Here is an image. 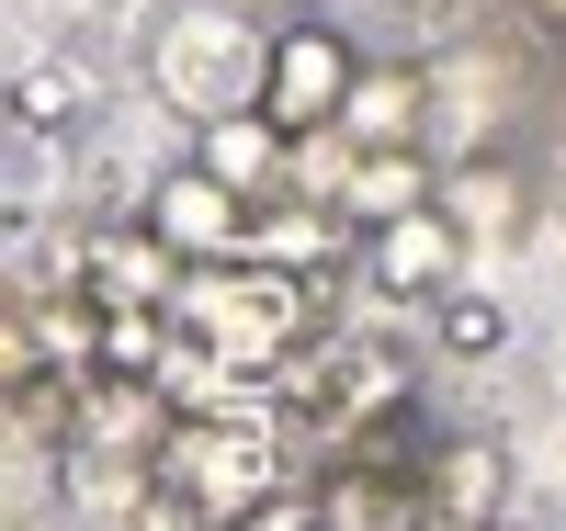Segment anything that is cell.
<instances>
[{
    "instance_id": "2",
    "label": "cell",
    "mask_w": 566,
    "mask_h": 531,
    "mask_svg": "<svg viewBox=\"0 0 566 531\" xmlns=\"http://www.w3.org/2000/svg\"><path fill=\"white\" fill-rule=\"evenodd\" d=\"M261 57H272V45H239V34H227V23H170L159 34V91H170V103L181 114H227V103H261Z\"/></svg>"
},
{
    "instance_id": "17",
    "label": "cell",
    "mask_w": 566,
    "mask_h": 531,
    "mask_svg": "<svg viewBox=\"0 0 566 531\" xmlns=\"http://www.w3.org/2000/svg\"><path fill=\"white\" fill-rule=\"evenodd\" d=\"M227 531H328V509H317L306 487H272V498H250V509L227 520Z\"/></svg>"
},
{
    "instance_id": "12",
    "label": "cell",
    "mask_w": 566,
    "mask_h": 531,
    "mask_svg": "<svg viewBox=\"0 0 566 531\" xmlns=\"http://www.w3.org/2000/svg\"><path fill=\"white\" fill-rule=\"evenodd\" d=\"M12 442H23V453H69V442H80V396H69L57 362L12 384Z\"/></svg>"
},
{
    "instance_id": "3",
    "label": "cell",
    "mask_w": 566,
    "mask_h": 531,
    "mask_svg": "<svg viewBox=\"0 0 566 531\" xmlns=\"http://www.w3.org/2000/svg\"><path fill=\"white\" fill-rule=\"evenodd\" d=\"M148 237L181 249V261H227V249L250 237V192H227L205 159H193V170H159V181H148Z\"/></svg>"
},
{
    "instance_id": "5",
    "label": "cell",
    "mask_w": 566,
    "mask_h": 531,
    "mask_svg": "<svg viewBox=\"0 0 566 531\" xmlns=\"http://www.w3.org/2000/svg\"><path fill=\"white\" fill-rule=\"evenodd\" d=\"M464 249H476V237L453 226V204H419V215H397V226H374V283H386V295H453V272H464Z\"/></svg>"
},
{
    "instance_id": "14",
    "label": "cell",
    "mask_w": 566,
    "mask_h": 531,
    "mask_svg": "<svg viewBox=\"0 0 566 531\" xmlns=\"http://www.w3.org/2000/svg\"><path fill=\"white\" fill-rule=\"evenodd\" d=\"M431 328H442V351H453V362H488V351L510 340V317H499V295H464V283H453V295L431 306Z\"/></svg>"
},
{
    "instance_id": "13",
    "label": "cell",
    "mask_w": 566,
    "mask_h": 531,
    "mask_svg": "<svg viewBox=\"0 0 566 531\" xmlns=\"http://www.w3.org/2000/svg\"><path fill=\"white\" fill-rule=\"evenodd\" d=\"M159 362H170V328H159V306H103V373H125V384H159Z\"/></svg>"
},
{
    "instance_id": "19",
    "label": "cell",
    "mask_w": 566,
    "mask_h": 531,
    "mask_svg": "<svg viewBox=\"0 0 566 531\" xmlns=\"http://www.w3.org/2000/svg\"><path fill=\"white\" fill-rule=\"evenodd\" d=\"M283 12H295V23H306V0H283Z\"/></svg>"
},
{
    "instance_id": "7",
    "label": "cell",
    "mask_w": 566,
    "mask_h": 531,
    "mask_svg": "<svg viewBox=\"0 0 566 531\" xmlns=\"http://www.w3.org/2000/svg\"><path fill=\"white\" fill-rule=\"evenodd\" d=\"M419 125H431V68H408V57L374 68V57H363L352 103H340V136H352L363 159H386V148H419Z\"/></svg>"
},
{
    "instance_id": "1",
    "label": "cell",
    "mask_w": 566,
    "mask_h": 531,
    "mask_svg": "<svg viewBox=\"0 0 566 531\" xmlns=\"http://www.w3.org/2000/svg\"><path fill=\"white\" fill-rule=\"evenodd\" d=\"M352 79H363L352 34H328V23H283L272 57H261V114H272L283 136H328V125H340V103H352Z\"/></svg>"
},
{
    "instance_id": "21",
    "label": "cell",
    "mask_w": 566,
    "mask_h": 531,
    "mask_svg": "<svg viewBox=\"0 0 566 531\" xmlns=\"http://www.w3.org/2000/svg\"><path fill=\"white\" fill-rule=\"evenodd\" d=\"M499 531H510V520H499Z\"/></svg>"
},
{
    "instance_id": "18",
    "label": "cell",
    "mask_w": 566,
    "mask_h": 531,
    "mask_svg": "<svg viewBox=\"0 0 566 531\" xmlns=\"http://www.w3.org/2000/svg\"><path fill=\"white\" fill-rule=\"evenodd\" d=\"M533 23H544V34H566V0H533Z\"/></svg>"
},
{
    "instance_id": "9",
    "label": "cell",
    "mask_w": 566,
    "mask_h": 531,
    "mask_svg": "<svg viewBox=\"0 0 566 531\" xmlns=\"http://www.w3.org/2000/svg\"><path fill=\"white\" fill-rule=\"evenodd\" d=\"M419 204H442V170L419 159V148L363 159V170H352V192H340V215H352V226H397V215H419Z\"/></svg>"
},
{
    "instance_id": "16",
    "label": "cell",
    "mask_w": 566,
    "mask_h": 531,
    "mask_svg": "<svg viewBox=\"0 0 566 531\" xmlns=\"http://www.w3.org/2000/svg\"><path fill=\"white\" fill-rule=\"evenodd\" d=\"M317 509H328V531H386V520H397V498L374 487V475H340V487H317Z\"/></svg>"
},
{
    "instance_id": "15",
    "label": "cell",
    "mask_w": 566,
    "mask_h": 531,
    "mask_svg": "<svg viewBox=\"0 0 566 531\" xmlns=\"http://www.w3.org/2000/svg\"><path fill=\"white\" fill-rule=\"evenodd\" d=\"M442 204H453L464 237H476V226H510V215H522V181H510V170H476V181H442Z\"/></svg>"
},
{
    "instance_id": "8",
    "label": "cell",
    "mask_w": 566,
    "mask_h": 531,
    "mask_svg": "<svg viewBox=\"0 0 566 531\" xmlns=\"http://www.w3.org/2000/svg\"><path fill=\"white\" fill-rule=\"evenodd\" d=\"M205 170H216L227 192H250V204H261L272 181H295V136H283L261 103H250V114H216V125H205Z\"/></svg>"
},
{
    "instance_id": "6",
    "label": "cell",
    "mask_w": 566,
    "mask_h": 531,
    "mask_svg": "<svg viewBox=\"0 0 566 531\" xmlns=\"http://www.w3.org/2000/svg\"><path fill=\"white\" fill-rule=\"evenodd\" d=\"M419 498H431V531H499V509H510V453H499V442H431Z\"/></svg>"
},
{
    "instance_id": "11",
    "label": "cell",
    "mask_w": 566,
    "mask_h": 531,
    "mask_svg": "<svg viewBox=\"0 0 566 531\" xmlns=\"http://www.w3.org/2000/svg\"><path fill=\"white\" fill-rule=\"evenodd\" d=\"M170 261H181V249H159L148 226H136V237H103V249H91V295H103V306H159V295H170Z\"/></svg>"
},
{
    "instance_id": "4",
    "label": "cell",
    "mask_w": 566,
    "mask_h": 531,
    "mask_svg": "<svg viewBox=\"0 0 566 531\" xmlns=\"http://www.w3.org/2000/svg\"><path fill=\"white\" fill-rule=\"evenodd\" d=\"M170 464H159V487H181L205 520H239L250 498H272V453L250 442V429H170Z\"/></svg>"
},
{
    "instance_id": "20",
    "label": "cell",
    "mask_w": 566,
    "mask_h": 531,
    "mask_svg": "<svg viewBox=\"0 0 566 531\" xmlns=\"http://www.w3.org/2000/svg\"><path fill=\"white\" fill-rule=\"evenodd\" d=\"M205 531H227V520H205Z\"/></svg>"
},
{
    "instance_id": "10",
    "label": "cell",
    "mask_w": 566,
    "mask_h": 531,
    "mask_svg": "<svg viewBox=\"0 0 566 531\" xmlns=\"http://www.w3.org/2000/svg\"><path fill=\"white\" fill-rule=\"evenodd\" d=\"M80 114H91V68L80 57H34L12 79V136H69Z\"/></svg>"
}]
</instances>
